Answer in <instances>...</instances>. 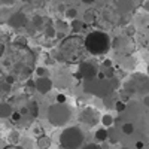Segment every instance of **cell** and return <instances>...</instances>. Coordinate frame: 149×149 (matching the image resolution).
I'll use <instances>...</instances> for the list:
<instances>
[{"label": "cell", "mask_w": 149, "mask_h": 149, "mask_svg": "<svg viewBox=\"0 0 149 149\" xmlns=\"http://www.w3.org/2000/svg\"><path fill=\"white\" fill-rule=\"evenodd\" d=\"M36 57L27 45L12 42L0 58V72L3 76H12L15 81H24L34 72Z\"/></svg>", "instance_id": "obj_1"}, {"label": "cell", "mask_w": 149, "mask_h": 149, "mask_svg": "<svg viewBox=\"0 0 149 149\" xmlns=\"http://www.w3.org/2000/svg\"><path fill=\"white\" fill-rule=\"evenodd\" d=\"M86 46H85V39L76 33L72 36H66L58 45V54L60 60L66 61L69 64H78L85 60L86 55Z\"/></svg>", "instance_id": "obj_2"}, {"label": "cell", "mask_w": 149, "mask_h": 149, "mask_svg": "<svg viewBox=\"0 0 149 149\" xmlns=\"http://www.w3.org/2000/svg\"><path fill=\"white\" fill-rule=\"evenodd\" d=\"M118 86V81L116 78H93V79H86L84 81V91L88 93L91 95H95L98 98H103L106 95H109L110 93H113Z\"/></svg>", "instance_id": "obj_3"}, {"label": "cell", "mask_w": 149, "mask_h": 149, "mask_svg": "<svg viewBox=\"0 0 149 149\" xmlns=\"http://www.w3.org/2000/svg\"><path fill=\"white\" fill-rule=\"evenodd\" d=\"M85 46H86V51L93 55H104L110 49L112 42L107 33L102 30H95L85 36Z\"/></svg>", "instance_id": "obj_4"}, {"label": "cell", "mask_w": 149, "mask_h": 149, "mask_svg": "<svg viewBox=\"0 0 149 149\" xmlns=\"http://www.w3.org/2000/svg\"><path fill=\"white\" fill-rule=\"evenodd\" d=\"M84 139V131L79 127H67L60 134V146L63 149H81Z\"/></svg>", "instance_id": "obj_5"}, {"label": "cell", "mask_w": 149, "mask_h": 149, "mask_svg": "<svg viewBox=\"0 0 149 149\" xmlns=\"http://www.w3.org/2000/svg\"><path fill=\"white\" fill-rule=\"evenodd\" d=\"M46 116H48V121L52 124L54 127H61L67 124L70 121V116H72V110L70 107L66 104V103H55L52 106H49L48 112H46Z\"/></svg>", "instance_id": "obj_6"}, {"label": "cell", "mask_w": 149, "mask_h": 149, "mask_svg": "<svg viewBox=\"0 0 149 149\" xmlns=\"http://www.w3.org/2000/svg\"><path fill=\"white\" fill-rule=\"evenodd\" d=\"M124 90L128 91L131 95L133 94H149V76L140 73H134L125 81L124 84Z\"/></svg>", "instance_id": "obj_7"}, {"label": "cell", "mask_w": 149, "mask_h": 149, "mask_svg": "<svg viewBox=\"0 0 149 149\" xmlns=\"http://www.w3.org/2000/svg\"><path fill=\"white\" fill-rule=\"evenodd\" d=\"M112 48H115L116 52H121L122 55H131L134 52V40L131 39V36H122V37H116L112 42Z\"/></svg>", "instance_id": "obj_8"}, {"label": "cell", "mask_w": 149, "mask_h": 149, "mask_svg": "<svg viewBox=\"0 0 149 149\" xmlns=\"http://www.w3.org/2000/svg\"><path fill=\"white\" fill-rule=\"evenodd\" d=\"M98 70H100V67H98L95 63H93V61H88V60H84L79 63V69H78V73H76V76L79 79H93L97 76V73Z\"/></svg>", "instance_id": "obj_9"}, {"label": "cell", "mask_w": 149, "mask_h": 149, "mask_svg": "<svg viewBox=\"0 0 149 149\" xmlns=\"http://www.w3.org/2000/svg\"><path fill=\"white\" fill-rule=\"evenodd\" d=\"M98 119H100V115H98V112L93 107H85L79 113V121L86 127H94L98 122Z\"/></svg>", "instance_id": "obj_10"}, {"label": "cell", "mask_w": 149, "mask_h": 149, "mask_svg": "<svg viewBox=\"0 0 149 149\" xmlns=\"http://www.w3.org/2000/svg\"><path fill=\"white\" fill-rule=\"evenodd\" d=\"M8 24L12 29H21V27H26L27 18L24 15V12H14V14H10Z\"/></svg>", "instance_id": "obj_11"}, {"label": "cell", "mask_w": 149, "mask_h": 149, "mask_svg": "<svg viewBox=\"0 0 149 149\" xmlns=\"http://www.w3.org/2000/svg\"><path fill=\"white\" fill-rule=\"evenodd\" d=\"M52 86H54V82H52V79L49 76L36 79V91L40 93V94H48L49 91L52 90Z\"/></svg>", "instance_id": "obj_12"}, {"label": "cell", "mask_w": 149, "mask_h": 149, "mask_svg": "<svg viewBox=\"0 0 149 149\" xmlns=\"http://www.w3.org/2000/svg\"><path fill=\"white\" fill-rule=\"evenodd\" d=\"M31 22H33V29H34V30H45L46 27L52 26L51 19L45 18V17H34Z\"/></svg>", "instance_id": "obj_13"}, {"label": "cell", "mask_w": 149, "mask_h": 149, "mask_svg": "<svg viewBox=\"0 0 149 149\" xmlns=\"http://www.w3.org/2000/svg\"><path fill=\"white\" fill-rule=\"evenodd\" d=\"M134 6L136 5H134L133 0H118L116 2V8H118V10L121 12V14H128V12L133 10Z\"/></svg>", "instance_id": "obj_14"}, {"label": "cell", "mask_w": 149, "mask_h": 149, "mask_svg": "<svg viewBox=\"0 0 149 149\" xmlns=\"http://www.w3.org/2000/svg\"><path fill=\"white\" fill-rule=\"evenodd\" d=\"M51 143H52L51 137H48L46 134H40L39 137L36 139V146L39 149H49L51 148Z\"/></svg>", "instance_id": "obj_15"}, {"label": "cell", "mask_w": 149, "mask_h": 149, "mask_svg": "<svg viewBox=\"0 0 149 149\" xmlns=\"http://www.w3.org/2000/svg\"><path fill=\"white\" fill-rule=\"evenodd\" d=\"M119 100V97L115 94V91L113 93H110L109 95H106V97H103V104L107 107V109H115V104H116V102Z\"/></svg>", "instance_id": "obj_16"}, {"label": "cell", "mask_w": 149, "mask_h": 149, "mask_svg": "<svg viewBox=\"0 0 149 149\" xmlns=\"http://www.w3.org/2000/svg\"><path fill=\"white\" fill-rule=\"evenodd\" d=\"M12 113H14V107H12L9 103H0V118L2 119L10 118Z\"/></svg>", "instance_id": "obj_17"}, {"label": "cell", "mask_w": 149, "mask_h": 149, "mask_svg": "<svg viewBox=\"0 0 149 149\" xmlns=\"http://www.w3.org/2000/svg\"><path fill=\"white\" fill-rule=\"evenodd\" d=\"M107 140L110 143H116L119 140V130L110 125V128L107 130Z\"/></svg>", "instance_id": "obj_18"}, {"label": "cell", "mask_w": 149, "mask_h": 149, "mask_svg": "<svg viewBox=\"0 0 149 149\" xmlns=\"http://www.w3.org/2000/svg\"><path fill=\"white\" fill-rule=\"evenodd\" d=\"M27 113L31 118H36L37 115H39V104H37L36 102H30L27 104Z\"/></svg>", "instance_id": "obj_19"}, {"label": "cell", "mask_w": 149, "mask_h": 149, "mask_svg": "<svg viewBox=\"0 0 149 149\" xmlns=\"http://www.w3.org/2000/svg\"><path fill=\"white\" fill-rule=\"evenodd\" d=\"M12 90V84L3 76V79H0V94H8Z\"/></svg>", "instance_id": "obj_20"}, {"label": "cell", "mask_w": 149, "mask_h": 149, "mask_svg": "<svg viewBox=\"0 0 149 149\" xmlns=\"http://www.w3.org/2000/svg\"><path fill=\"white\" fill-rule=\"evenodd\" d=\"M85 27H86V26L84 24V21H78V19H73V21H72V26H70L72 31H73V33H76V34L81 33Z\"/></svg>", "instance_id": "obj_21"}, {"label": "cell", "mask_w": 149, "mask_h": 149, "mask_svg": "<svg viewBox=\"0 0 149 149\" xmlns=\"http://www.w3.org/2000/svg\"><path fill=\"white\" fill-rule=\"evenodd\" d=\"M95 140L97 142H106L107 140V130L106 128H98L97 131H95Z\"/></svg>", "instance_id": "obj_22"}, {"label": "cell", "mask_w": 149, "mask_h": 149, "mask_svg": "<svg viewBox=\"0 0 149 149\" xmlns=\"http://www.w3.org/2000/svg\"><path fill=\"white\" fill-rule=\"evenodd\" d=\"M121 131H122L124 134L130 136V134L134 133V125H133L131 122H124V124H122V127H121Z\"/></svg>", "instance_id": "obj_23"}, {"label": "cell", "mask_w": 149, "mask_h": 149, "mask_svg": "<svg viewBox=\"0 0 149 149\" xmlns=\"http://www.w3.org/2000/svg\"><path fill=\"white\" fill-rule=\"evenodd\" d=\"M55 29H57V31L60 33V34H64L67 30H69V26H67V22H64V21H58L55 26H54Z\"/></svg>", "instance_id": "obj_24"}, {"label": "cell", "mask_w": 149, "mask_h": 149, "mask_svg": "<svg viewBox=\"0 0 149 149\" xmlns=\"http://www.w3.org/2000/svg\"><path fill=\"white\" fill-rule=\"evenodd\" d=\"M9 17H10V12L6 9V8H2L0 9V24H5L9 21Z\"/></svg>", "instance_id": "obj_25"}, {"label": "cell", "mask_w": 149, "mask_h": 149, "mask_svg": "<svg viewBox=\"0 0 149 149\" xmlns=\"http://www.w3.org/2000/svg\"><path fill=\"white\" fill-rule=\"evenodd\" d=\"M100 69L104 72V74H106L107 78H115V70H113V67H112V66H106V64H103Z\"/></svg>", "instance_id": "obj_26"}, {"label": "cell", "mask_w": 149, "mask_h": 149, "mask_svg": "<svg viewBox=\"0 0 149 149\" xmlns=\"http://www.w3.org/2000/svg\"><path fill=\"white\" fill-rule=\"evenodd\" d=\"M43 33H45V36H46V37H49V39L58 34V31H57V29H55L54 26H49V27H46V29L43 30Z\"/></svg>", "instance_id": "obj_27"}, {"label": "cell", "mask_w": 149, "mask_h": 149, "mask_svg": "<svg viewBox=\"0 0 149 149\" xmlns=\"http://www.w3.org/2000/svg\"><path fill=\"white\" fill-rule=\"evenodd\" d=\"M8 140H9V143L17 145V143L19 142V134H18V131H12V133L8 136Z\"/></svg>", "instance_id": "obj_28"}, {"label": "cell", "mask_w": 149, "mask_h": 149, "mask_svg": "<svg viewBox=\"0 0 149 149\" xmlns=\"http://www.w3.org/2000/svg\"><path fill=\"white\" fill-rule=\"evenodd\" d=\"M36 74L37 78H45V76H49V70L46 67H36Z\"/></svg>", "instance_id": "obj_29"}, {"label": "cell", "mask_w": 149, "mask_h": 149, "mask_svg": "<svg viewBox=\"0 0 149 149\" xmlns=\"http://www.w3.org/2000/svg\"><path fill=\"white\" fill-rule=\"evenodd\" d=\"M125 102H122L121 100V98H119V100L116 102V104H115V110L118 112V113H124V112H125Z\"/></svg>", "instance_id": "obj_30"}, {"label": "cell", "mask_w": 149, "mask_h": 149, "mask_svg": "<svg viewBox=\"0 0 149 149\" xmlns=\"http://www.w3.org/2000/svg\"><path fill=\"white\" fill-rule=\"evenodd\" d=\"M64 14H66V17H67V18L74 19V18H76V15H78V10L74 9V8H69V9H66Z\"/></svg>", "instance_id": "obj_31"}, {"label": "cell", "mask_w": 149, "mask_h": 149, "mask_svg": "<svg viewBox=\"0 0 149 149\" xmlns=\"http://www.w3.org/2000/svg\"><path fill=\"white\" fill-rule=\"evenodd\" d=\"M102 122H103V125L104 127H110L112 124H113V116H110V115H104L102 118Z\"/></svg>", "instance_id": "obj_32"}, {"label": "cell", "mask_w": 149, "mask_h": 149, "mask_svg": "<svg viewBox=\"0 0 149 149\" xmlns=\"http://www.w3.org/2000/svg\"><path fill=\"white\" fill-rule=\"evenodd\" d=\"M21 119H22V113H21L19 110H18V112L14 110V113H12V116H10V121H12V122H19Z\"/></svg>", "instance_id": "obj_33"}, {"label": "cell", "mask_w": 149, "mask_h": 149, "mask_svg": "<svg viewBox=\"0 0 149 149\" xmlns=\"http://www.w3.org/2000/svg\"><path fill=\"white\" fill-rule=\"evenodd\" d=\"M81 149H103V148H102V145H98V143H88V145L82 146Z\"/></svg>", "instance_id": "obj_34"}, {"label": "cell", "mask_w": 149, "mask_h": 149, "mask_svg": "<svg viewBox=\"0 0 149 149\" xmlns=\"http://www.w3.org/2000/svg\"><path fill=\"white\" fill-rule=\"evenodd\" d=\"M14 42H15V43H18V45H27V39H26V37H22V36L17 37V39H15Z\"/></svg>", "instance_id": "obj_35"}, {"label": "cell", "mask_w": 149, "mask_h": 149, "mask_svg": "<svg viewBox=\"0 0 149 149\" xmlns=\"http://www.w3.org/2000/svg\"><path fill=\"white\" fill-rule=\"evenodd\" d=\"M5 52H6V43L0 40V58L5 55Z\"/></svg>", "instance_id": "obj_36"}, {"label": "cell", "mask_w": 149, "mask_h": 149, "mask_svg": "<svg viewBox=\"0 0 149 149\" xmlns=\"http://www.w3.org/2000/svg\"><path fill=\"white\" fill-rule=\"evenodd\" d=\"M57 102L58 103H66V95L64 94H58L57 95Z\"/></svg>", "instance_id": "obj_37"}, {"label": "cell", "mask_w": 149, "mask_h": 149, "mask_svg": "<svg viewBox=\"0 0 149 149\" xmlns=\"http://www.w3.org/2000/svg\"><path fill=\"white\" fill-rule=\"evenodd\" d=\"M3 149H26V148H21V146H17V145H8V146H5Z\"/></svg>", "instance_id": "obj_38"}, {"label": "cell", "mask_w": 149, "mask_h": 149, "mask_svg": "<svg viewBox=\"0 0 149 149\" xmlns=\"http://www.w3.org/2000/svg\"><path fill=\"white\" fill-rule=\"evenodd\" d=\"M143 106L145 107H149V94L143 95Z\"/></svg>", "instance_id": "obj_39"}, {"label": "cell", "mask_w": 149, "mask_h": 149, "mask_svg": "<svg viewBox=\"0 0 149 149\" xmlns=\"http://www.w3.org/2000/svg\"><path fill=\"white\" fill-rule=\"evenodd\" d=\"M15 0H0V5H12Z\"/></svg>", "instance_id": "obj_40"}, {"label": "cell", "mask_w": 149, "mask_h": 149, "mask_svg": "<svg viewBox=\"0 0 149 149\" xmlns=\"http://www.w3.org/2000/svg\"><path fill=\"white\" fill-rule=\"evenodd\" d=\"M45 63H46V64H54L55 61L52 60V57H49V55H48V57H46V60H45Z\"/></svg>", "instance_id": "obj_41"}, {"label": "cell", "mask_w": 149, "mask_h": 149, "mask_svg": "<svg viewBox=\"0 0 149 149\" xmlns=\"http://www.w3.org/2000/svg\"><path fill=\"white\" fill-rule=\"evenodd\" d=\"M143 148H145L143 142H137V143H136V149H143Z\"/></svg>", "instance_id": "obj_42"}, {"label": "cell", "mask_w": 149, "mask_h": 149, "mask_svg": "<svg viewBox=\"0 0 149 149\" xmlns=\"http://www.w3.org/2000/svg\"><path fill=\"white\" fill-rule=\"evenodd\" d=\"M82 3H85V5H91V3H94L95 0H81Z\"/></svg>", "instance_id": "obj_43"}, {"label": "cell", "mask_w": 149, "mask_h": 149, "mask_svg": "<svg viewBox=\"0 0 149 149\" xmlns=\"http://www.w3.org/2000/svg\"><path fill=\"white\" fill-rule=\"evenodd\" d=\"M143 8H145L146 10H149V0H148V2H146L145 5H143Z\"/></svg>", "instance_id": "obj_44"}, {"label": "cell", "mask_w": 149, "mask_h": 149, "mask_svg": "<svg viewBox=\"0 0 149 149\" xmlns=\"http://www.w3.org/2000/svg\"><path fill=\"white\" fill-rule=\"evenodd\" d=\"M102 148H103V149H109V145H107V143H103Z\"/></svg>", "instance_id": "obj_45"}, {"label": "cell", "mask_w": 149, "mask_h": 149, "mask_svg": "<svg viewBox=\"0 0 149 149\" xmlns=\"http://www.w3.org/2000/svg\"><path fill=\"white\" fill-rule=\"evenodd\" d=\"M121 149H131V148H128V146H124V148H121Z\"/></svg>", "instance_id": "obj_46"}, {"label": "cell", "mask_w": 149, "mask_h": 149, "mask_svg": "<svg viewBox=\"0 0 149 149\" xmlns=\"http://www.w3.org/2000/svg\"><path fill=\"white\" fill-rule=\"evenodd\" d=\"M148 74H149V66H148Z\"/></svg>", "instance_id": "obj_47"}]
</instances>
